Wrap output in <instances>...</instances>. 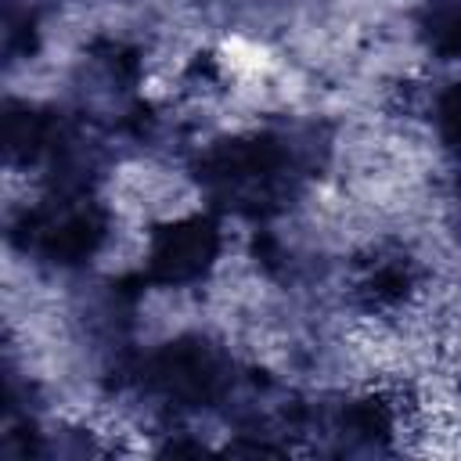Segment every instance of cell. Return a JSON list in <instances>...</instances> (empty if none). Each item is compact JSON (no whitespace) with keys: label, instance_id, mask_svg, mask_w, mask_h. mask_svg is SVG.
<instances>
[{"label":"cell","instance_id":"1","mask_svg":"<svg viewBox=\"0 0 461 461\" xmlns=\"http://www.w3.org/2000/svg\"><path fill=\"white\" fill-rule=\"evenodd\" d=\"M223 256V223L212 212H180L144 238L140 274L155 288H194L209 281Z\"/></svg>","mask_w":461,"mask_h":461},{"label":"cell","instance_id":"2","mask_svg":"<svg viewBox=\"0 0 461 461\" xmlns=\"http://www.w3.org/2000/svg\"><path fill=\"white\" fill-rule=\"evenodd\" d=\"M421 36L439 61H461V0H429L421 14Z\"/></svg>","mask_w":461,"mask_h":461},{"label":"cell","instance_id":"3","mask_svg":"<svg viewBox=\"0 0 461 461\" xmlns=\"http://www.w3.org/2000/svg\"><path fill=\"white\" fill-rule=\"evenodd\" d=\"M432 122H436V137L443 140V148L461 155V79L447 83L432 97Z\"/></svg>","mask_w":461,"mask_h":461}]
</instances>
